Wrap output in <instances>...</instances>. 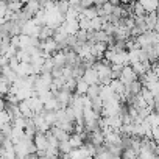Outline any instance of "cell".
I'll list each match as a JSON object with an SVG mask.
<instances>
[{
	"label": "cell",
	"mask_w": 159,
	"mask_h": 159,
	"mask_svg": "<svg viewBox=\"0 0 159 159\" xmlns=\"http://www.w3.org/2000/svg\"><path fill=\"white\" fill-rule=\"evenodd\" d=\"M95 70L98 72V78H100V83L102 84H108L114 80V69L112 64L106 59H97L94 62Z\"/></svg>",
	"instance_id": "cell-1"
},
{
	"label": "cell",
	"mask_w": 159,
	"mask_h": 159,
	"mask_svg": "<svg viewBox=\"0 0 159 159\" xmlns=\"http://www.w3.org/2000/svg\"><path fill=\"white\" fill-rule=\"evenodd\" d=\"M88 89H89V84L88 81L81 76L76 80V94H81V95H86L88 94Z\"/></svg>",
	"instance_id": "cell-4"
},
{
	"label": "cell",
	"mask_w": 159,
	"mask_h": 159,
	"mask_svg": "<svg viewBox=\"0 0 159 159\" xmlns=\"http://www.w3.org/2000/svg\"><path fill=\"white\" fill-rule=\"evenodd\" d=\"M83 78L88 81V84H89V86H94V84H102V83H100V78H98V72L95 70V67H94V66H92V67H89V69L84 72Z\"/></svg>",
	"instance_id": "cell-2"
},
{
	"label": "cell",
	"mask_w": 159,
	"mask_h": 159,
	"mask_svg": "<svg viewBox=\"0 0 159 159\" xmlns=\"http://www.w3.org/2000/svg\"><path fill=\"white\" fill-rule=\"evenodd\" d=\"M137 2L143 7L147 13H156L159 8V0H137Z\"/></svg>",
	"instance_id": "cell-3"
}]
</instances>
